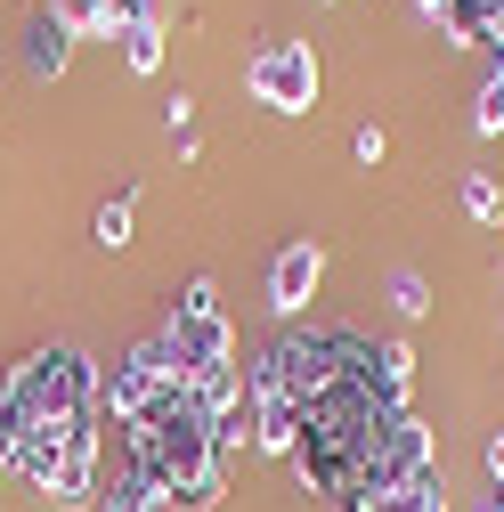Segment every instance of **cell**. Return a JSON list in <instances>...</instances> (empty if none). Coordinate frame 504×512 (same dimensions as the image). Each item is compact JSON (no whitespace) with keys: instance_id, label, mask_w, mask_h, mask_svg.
I'll list each match as a JSON object with an SVG mask.
<instances>
[{"instance_id":"cell-1","label":"cell","mask_w":504,"mask_h":512,"mask_svg":"<svg viewBox=\"0 0 504 512\" xmlns=\"http://www.w3.org/2000/svg\"><path fill=\"white\" fill-rule=\"evenodd\" d=\"M131 431V464L163 488V504H187V512H212L228 496L220 480V456H212V423L196 407V391L187 382H163V391L147 399L139 423H122Z\"/></svg>"},{"instance_id":"cell-2","label":"cell","mask_w":504,"mask_h":512,"mask_svg":"<svg viewBox=\"0 0 504 512\" xmlns=\"http://www.w3.org/2000/svg\"><path fill=\"white\" fill-rule=\"evenodd\" d=\"M0 399L17 407V423H74V415H98V366L82 350H33L25 366H9V382H0Z\"/></svg>"},{"instance_id":"cell-3","label":"cell","mask_w":504,"mask_h":512,"mask_svg":"<svg viewBox=\"0 0 504 512\" xmlns=\"http://www.w3.org/2000/svg\"><path fill=\"white\" fill-rule=\"evenodd\" d=\"M244 90L261 98L269 114H309V106H318V49H309V41H269V49H252Z\"/></svg>"},{"instance_id":"cell-4","label":"cell","mask_w":504,"mask_h":512,"mask_svg":"<svg viewBox=\"0 0 504 512\" xmlns=\"http://www.w3.org/2000/svg\"><path fill=\"white\" fill-rule=\"evenodd\" d=\"M163 334L179 342L187 374H196V366H228V358H236V334H228V317H220L212 277H196V285H187V301L171 309V326H163Z\"/></svg>"},{"instance_id":"cell-5","label":"cell","mask_w":504,"mask_h":512,"mask_svg":"<svg viewBox=\"0 0 504 512\" xmlns=\"http://www.w3.org/2000/svg\"><path fill=\"white\" fill-rule=\"evenodd\" d=\"M318 277H326V252L318 244H285L277 252V269H269V301H277V317H301L309 309V293H318Z\"/></svg>"},{"instance_id":"cell-6","label":"cell","mask_w":504,"mask_h":512,"mask_svg":"<svg viewBox=\"0 0 504 512\" xmlns=\"http://www.w3.org/2000/svg\"><path fill=\"white\" fill-rule=\"evenodd\" d=\"M66 49H74V33H66V25H57V17L41 9V17L25 25V74H33V82H49V74H66Z\"/></svg>"},{"instance_id":"cell-7","label":"cell","mask_w":504,"mask_h":512,"mask_svg":"<svg viewBox=\"0 0 504 512\" xmlns=\"http://www.w3.org/2000/svg\"><path fill=\"white\" fill-rule=\"evenodd\" d=\"M114 41H122V66H131V74H155L163 66V25H122Z\"/></svg>"},{"instance_id":"cell-8","label":"cell","mask_w":504,"mask_h":512,"mask_svg":"<svg viewBox=\"0 0 504 512\" xmlns=\"http://www.w3.org/2000/svg\"><path fill=\"white\" fill-rule=\"evenodd\" d=\"M131 220H139V196H114V204L98 212V244L122 252V244H131Z\"/></svg>"},{"instance_id":"cell-9","label":"cell","mask_w":504,"mask_h":512,"mask_svg":"<svg viewBox=\"0 0 504 512\" xmlns=\"http://www.w3.org/2000/svg\"><path fill=\"white\" fill-rule=\"evenodd\" d=\"M49 17L66 33H106V0H49Z\"/></svg>"},{"instance_id":"cell-10","label":"cell","mask_w":504,"mask_h":512,"mask_svg":"<svg viewBox=\"0 0 504 512\" xmlns=\"http://www.w3.org/2000/svg\"><path fill=\"white\" fill-rule=\"evenodd\" d=\"M464 212H472V220H504V187H496L488 171H472V179H464Z\"/></svg>"},{"instance_id":"cell-11","label":"cell","mask_w":504,"mask_h":512,"mask_svg":"<svg viewBox=\"0 0 504 512\" xmlns=\"http://www.w3.org/2000/svg\"><path fill=\"white\" fill-rule=\"evenodd\" d=\"M122 25H163V0H106V33Z\"/></svg>"},{"instance_id":"cell-12","label":"cell","mask_w":504,"mask_h":512,"mask_svg":"<svg viewBox=\"0 0 504 512\" xmlns=\"http://www.w3.org/2000/svg\"><path fill=\"white\" fill-rule=\"evenodd\" d=\"M472 131H504V74L480 90V114H472Z\"/></svg>"},{"instance_id":"cell-13","label":"cell","mask_w":504,"mask_h":512,"mask_svg":"<svg viewBox=\"0 0 504 512\" xmlns=\"http://www.w3.org/2000/svg\"><path fill=\"white\" fill-rule=\"evenodd\" d=\"M391 293H399V309H407V317H423V309H431V301H423V277H415V269H399V277H391Z\"/></svg>"},{"instance_id":"cell-14","label":"cell","mask_w":504,"mask_h":512,"mask_svg":"<svg viewBox=\"0 0 504 512\" xmlns=\"http://www.w3.org/2000/svg\"><path fill=\"white\" fill-rule=\"evenodd\" d=\"M488 480H496V488H504V431H496V439H488Z\"/></svg>"},{"instance_id":"cell-15","label":"cell","mask_w":504,"mask_h":512,"mask_svg":"<svg viewBox=\"0 0 504 512\" xmlns=\"http://www.w3.org/2000/svg\"><path fill=\"white\" fill-rule=\"evenodd\" d=\"M488 512H504V488H496V496H488Z\"/></svg>"},{"instance_id":"cell-16","label":"cell","mask_w":504,"mask_h":512,"mask_svg":"<svg viewBox=\"0 0 504 512\" xmlns=\"http://www.w3.org/2000/svg\"><path fill=\"white\" fill-rule=\"evenodd\" d=\"M0 472H9V456H0Z\"/></svg>"}]
</instances>
